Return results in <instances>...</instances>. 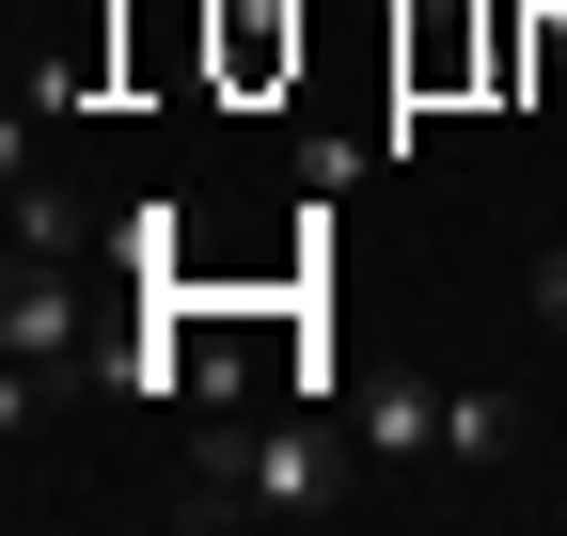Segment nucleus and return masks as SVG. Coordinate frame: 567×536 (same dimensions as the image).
<instances>
[{
	"instance_id": "obj_1",
	"label": "nucleus",
	"mask_w": 567,
	"mask_h": 536,
	"mask_svg": "<svg viewBox=\"0 0 567 536\" xmlns=\"http://www.w3.org/2000/svg\"><path fill=\"white\" fill-rule=\"evenodd\" d=\"M347 505V457L316 442V426H205L189 442V520H331Z\"/></svg>"
},
{
	"instance_id": "obj_2",
	"label": "nucleus",
	"mask_w": 567,
	"mask_h": 536,
	"mask_svg": "<svg viewBox=\"0 0 567 536\" xmlns=\"http://www.w3.org/2000/svg\"><path fill=\"white\" fill-rule=\"evenodd\" d=\"M347 442H363L379 474H425V457H442V379H363V411H347Z\"/></svg>"
},
{
	"instance_id": "obj_3",
	"label": "nucleus",
	"mask_w": 567,
	"mask_h": 536,
	"mask_svg": "<svg viewBox=\"0 0 567 536\" xmlns=\"http://www.w3.org/2000/svg\"><path fill=\"white\" fill-rule=\"evenodd\" d=\"M394 63H410V95H442L473 63V0H394Z\"/></svg>"
},
{
	"instance_id": "obj_4",
	"label": "nucleus",
	"mask_w": 567,
	"mask_h": 536,
	"mask_svg": "<svg viewBox=\"0 0 567 536\" xmlns=\"http://www.w3.org/2000/svg\"><path fill=\"white\" fill-rule=\"evenodd\" d=\"M520 457V411L505 394H442V474H505Z\"/></svg>"
},
{
	"instance_id": "obj_5",
	"label": "nucleus",
	"mask_w": 567,
	"mask_h": 536,
	"mask_svg": "<svg viewBox=\"0 0 567 536\" xmlns=\"http://www.w3.org/2000/svg\"><path fill=\"white\" fill-rule=\"evenodd\" d=\"M221 63L268 80V63H300V17H268V0H221Z\"/></svg>"
},
{
	"instance_id": "obj_6",
	"label": "nucleus",
	"mask_w": 567,
	"mask_h": 536,
	"mask_svg": "<svg viewBox=\"0 0 567 536\" xmlns=\"http://www.w3.org/2000/svg\"><path fill=\"white\" fill-rule=\"evenodd\" d=\"M95 379H111V394H126V411H158V394H174V379H189V363H174V331H142V348H111V363H95Z\"/></svg>"
}]
</instances>
